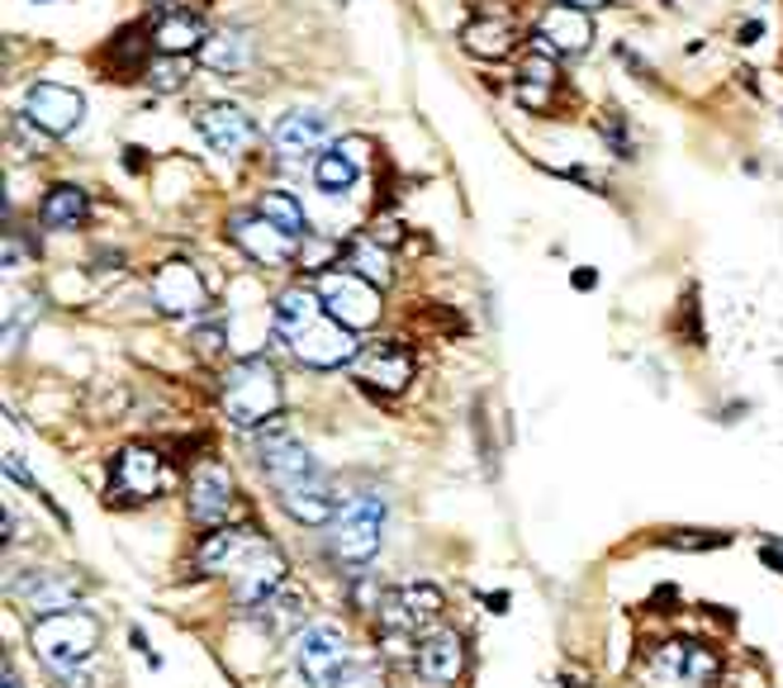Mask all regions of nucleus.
<instances>
[{"mask_svg": "<svg viewBox=\"0 0 783 688\" xmlns=\"http://www.w3.org/2000/svg\"><path fill=\"white\" fill-rule=\"evenodd\" d=\"M270 328H276V337L295 352V362H304L313 370L352 366L356 352H361L356 333L327 313V305L319 299L313 285H290V290H280L276 305H270Z\"/></svg>", "mask_w": 783, "mask_h": 688, "instance_id": "obj_1", "label": "nucleus"}, {"mask_svg": "<svg viewBox=\"0 0 783 688\" xmlns=\"http://www.w3.org/2000/svg\"><path fill=\"white\" fill-rule=\"evenodd\" d=\"M262 470H266V480L276 484L280 508L290 513L295 523H304V527L333 523L337 504H333V494H327V484H323V470H319L313 451L295 433H285V427H266L262 433Z\"/></svg>", "mask_w": 783, "mask_h": 688, "instance_id": "obj_2", "label": "nucleus"}, {"mask_svg": "<svg viewBox=\"0 0 783 688\" xmlns=\"http://www.w3.org/2000/svg\"><path fill=\"white\" fill-rule=\"evenodd\" d=\"M223 413L228 423L252 433V427H266L280 409V370L266 362V356H242V362L228 370L219 385Z\"/></svg>", "mask_w": 783, "mask_h": 688, "instance_id": "obj_3", "label": "nucleus"}, {"mask_svg": "<svg viewBox=\"0 0 783 688\" xmlns=\"http://www.w3.org/2000/svg\"><path fill=\"white\" fill-rule=\"evenodd\" d=\"M380 527H384V504L376 494L342 498L333 523H327V547L342 565H366L380 551Z\"/></svg>", "mask_w": 783, "mask_h": 688, "instance_id": "obj_4", "label": "nucleus"}, {"mask_svg": "<svg viewBox=\"0 0 783 688\" xmlns=\"http://www.w3.org/2000/svg\"><path fill=\"white\" fill-rule=\"evenodd\" d=\"M95 646H100V622L85 608H67V612H53V618L34 622V651L53 669H71L91 661Z\"/></svg>", "mask_w": 783, "mask_h": 688, "instance_id": "obj_5", "label": "nucleus"}, {"mask_svg": "<svg viewBox=\"0 0 783 688\" xmlns=\"http://www.w3.org/2000/svg\"><path fill=\"white\" fill-rule=\"evenodd\" d=\"M313 290H319L327 313H333L337 323H347L352 333H366V328L380 323V285L366 280L361 271H352V266L333 271L327 266L313 276Z\"/></svg>", "mask_w": 783, "mask_h": 688, "instance_id": "obj_6", "label": "nucleus"}, {"mask_svg": "<svg viewBox=\"0 0 783 688\" xmlns=\"http://www.w3.org/2000/svg\"><path fill=\"white\" fill-rule=\"evenodd\" d=\"M722 679L717 651L698 641H665L646 661V688H712Z\"/></svg>", "mask_w": 783, "mask_h": 688, "instance_id": "obj_7", "label": "nucleus"}, {"mask_svg": "<svg viewBox=\"0 0 783 688\" xmlns=\"http://www.w3.org/2000/svg\"><path fill=\"white\" fill-rule=\"evenodd\" d=\"M295 665L309 679V688H333L342 679V669L352 665L347 655V632L337 622H313L295 641Z\"/></svg>", "mask_w": 783, "mask_h": 688, "instance_id": "obj_8", "label": "nucleus"}, {"mask_svg": "<svg viewBox=\"0 0 783 688\" xmlns=\"http://www.w3.org/2000/svg\"><path fill=\"white\" fill-rule=\"evenodd\" d=\"M233 598L242 608H256L262 598H270L276 589H285V555L276 551V547H266L262 537H252L247 547L238 551V561H233Z\"/></svg>", "mask_w": 783, "mask_h": 688, "instance_id": "obj_9", "label": "nucleus"}, {"mask_svg": "<svg viewBox=\"0 0 783 688\" xmlns=\"http://www.w3.org/2000/svg\"><path fill=\"white\" fill-rule=\"evenodd\" d=\"M352 376L376 394H404L408 380H413V352L404 347V342H390V337L366 342L352 362Z\"/></svg>", "mask_w": 783, "mask_h": 688, "instance_id": "obj_10", "label": "nucleus"}, {"mask_svg": "<svg viewBox=\"0 0 783 688\" xmlns=\"http://www.w3.org/2000/svg\"><path fill=\"white\" fill-rule=\"evenodd\" d=\"M152 305L166 319H191V313H205L209 290L191 262H162L152 271Z\"/></svg>", "mask_w": 783, "mask_h": 688, "instance_id": "obj_11", "label": "nucleus"}, {"mask_svg": "<svg viewBox=\"0 0 783 688\" xmlns=\"http://www.w3.org/2000/svg\"><path fill=\"white\" fill-rule=\"evenodd\" d=\"M228 233H233L238 252H247L256 266H285L299 256V238L285 233L280 223H270L266 214H238Z\"/></svg>", "mask_w": 783, "mask_h": 688, "instance_id": "obj_12", "label": "nucleus"}, {"mask_svg": "<svg viewBox=\"0 0 783 688\" xmlns=\"http://www.w3.org/2000/svg\"><path fill=\"white\" fill-rule=\"evenodd\" d=\"M114 490L134 504H148V498L171 490V470L152 447H124L114 456Z\"/></svg>", "mask_w": 783, "mask_h": 688, "instance_id": "obj_13", "label": "nucleus"}, {"mask_svg": "<svg viewBox=\"0 0 783 688\" xmlns=\"http://www.w3.org/2000/svg\"><path fill=\"white\" fill-rule=\"evenodd\" d=\"M594 38V24H589V10H575L565 0L537 20V34H532V53H546V57H565V53H584Z\"/></svg>", "mask_w": 783, "mask_h": 688, "instance_id": "obj_14", "label": "nucleus"}, {"mask_svg": "<svg viewBox=\"0 0 783 688\" xmlns=\"http://www.w3.org/2000/svg\"><path fill=\"white\" fill-rule=\"evenodd\" d=\"M24 114L34 119L43 134H53V138H62L71 134V128L81 124V114H85V100L71 91V85H57V81H38L34 91L24 95Z\"/></svg>", "mask_w": 783, "mask_h": 688, "instance_id": "obj_15", "label": "nucleus"}, {"mask_svg": "<svg viewBox=\"0 0 783 688\" xmlns=\"http://www.w3.org/2000/svg\"><path fill=\"white\" fill-rule=\"evenodd\" d=\"M14 594H20V604L34 608L38 618H53V612L77 608L81 580L67 575V570H28V575L14 580Z\"/></svg>", "mask_w": 783, "mask_h": 688, "instance_id": "obj_16", "label": "nucleus"}, {"mask_svg": "<svg viewBox=\"0 0 783 688\" xmlns=\"http://www.w3.org/2000/svg\"><path fill=\"white\" fill-rule=\"evenodd\" d=\"M195 128H199V138H205L214 152H223V157L247 152V142H252V119L238 105H228V100L199 105L195 110Z\"/></svg>", "mask_w": 783, "mask_h": 688, "instance_id": "obj_17", "label": "nucleus"}, {"mask_svg": "<svg viewBox=\"0 0 783 688\" xmlns=\"http://www.w3.org/2000/svg\"><path fill=\"white\" fill-rule=\"evenodd\" d=\"M413 665H418V679L433 684V688H451L456 679H461L465 669V646L461 637L451 632V627H437L433 637L418 641V655H413Z\"/></svg>", "mask_w": 783, "mask_h": 688, "instance_id": "obj_18", "label": "nucleus"}, {"mask_svg": "<svg viewBox=\"0 0 783 688\" xmlns=\"http://www.w3.org/2000/svg\"><path fill=\"white\" fill-rule=\"evenodd\" d=\"M148 38H152V48H157V53H166V57H185V53H199V48H205L209 28H205V20H199L195 10L166 5V10L148 24Z\"/></svg>", "mask_w": 783, "mask_h": 688, "instance_id": "obj_19", "label": "nucleus"}, {"mask_svg": "<svg viewBox=\"0 0 783 688\" xmlns=\"http://www.w3.org/2000/svg\"><path fill=\"white\" fill-rule=\"evenodd\" d=\"M323 142H327V119L313 110H290L276 124V134H270V148H276L280 162H299V157L323 152Z\"/></svg>", "mask_w": 783, "mask_h": 688, "instance_id": "obj_20", "label": "nucleus"}, {"mask_svg": "<svg viewBox=\"0 0 783 688\" xmlns=\"http://www.w3.org/2000/svg\"><path fill=\"white\" fill-rule=\"evenodd\" d=\"M228 508H233V475H228V466L205 461V466L195 470V480H191V513H195V523L219 527L228 518Z\"/></svg>", "mask_w": 783, "mask_h": 688, "instance_id": "obj_21", "label": "nucleus"}, {"mask_svg": "<svg viewBox=\"0 0 783 688\" xmlns=\"http://www.w3.org/2000/svg\"><path fill=\"white\" fill-rule=\"evenodd\" d=\"M437 618H441V589H433V584H404V589L384 598V622L394 632H423Z\"/></svg>", "mask_w": 783, "mask_h": 688, "instance_id": "obj_22", "label": "nucleus"}, {"mask_svg": "<svg viewBox=\"0 0 783 688\" xmlns=\"http://www.w3.org/2000/svg\"><path fill=\"white\" fill-rule=\"evenodd\" d=\"M252 622L262 627L266 637H290V632H304L309 627V598L299 589H276L270 598H262V604L252 608Z\"/></svg>", "mask_w": 783, "mask_h": 688, "instance_id": "obj_23", "label": "nucleus"}, {"mask_svg": "<svg viewBox=\"0 0 783 688\" xmlns=\"http://www.w3.org/2000/svg\"><path fill=\"white\" fill-rule=\"evenodd\" d=\"M85 209H91V199H85L81 185H53L38 205V219H43V228H53V233H71V228L85 223Z\"/></svg>", "mask_w": 783, "mask_h": 688, "instance_id": "obj_24", "label": "nucleus"}, {"mask_svg": "<svg viewBox=\"0 0 783 688\" xmlns=\"http://www.w3.org/2000/svg\"><path fill=\"white\" fill-rule=\"evenodd\" d=\"M247 62H252V38L238 34V28H219V34H209L205 48H199V67H209V71H228V77H233V71Z\"/></svg>", "mask_w": 783, "mask_h": 688, "instance_id": "obj_25", "label": "nucleus"}, {"mask_svg": "<svg viewBox=\"0 0 783 688\" xmlns=\"http://www.w3.org/2000/svg\"><path fill=\"white\" fill-rule=\"evenodd\" d=\"M352 152H356L352 142H337L333 152H323L319 162H313V181H319V191H327V195L352 191L356 176H361V162H356Z\"/></svg>", "mask_w": 783, "mask_h": 688, "instance_id": "obj_26", "label": "nucleus"}, {"mask_svg": "<svg viewBox=\"0 0 783 688\" xmlns=\"http://www.w3.org/2000/svg\"><path fill=\"white\" fill-rule=\"evenodd\" d=\"M461 43L475 57H508L513 53V24L508 20H470L461 28Z\"/></svg>", "mask_w": 783, "mask_h": 688, "instance_id": "obj_27", "label": "nucleus"}, {"mask_svg": "<svg viewBox=\"0 0 783 688\" xmlns=\"http://www.w3.org/2000/svg\"><path fill=\"white\" fill-rule=\"evenodd\" d=\"M342 256H347V266H352V271H361L366 280H376V285L390 280V252H384L370 233L352 238V242H342Z\"/></svg>", "mask_w": 783, "mask_h": 688, "instance_id": "obj_28", "label": "nucleus"}, {"mask_svg": "<svg viewBox=\"0 0 783 688\" xmlns=\"http://www.w3.org/2000/svg\"><path fill=\"white\" fill-rule=\"evenodd\" d=\"M247 532H238V527H214L205 537V547H199V570H233L238 551L247 547Z\"/></svg>", "mask_w": 783, "mask_h": 688, "instance_id": "obj_29", "label": "nucleus"}, {"mask_svg": "<svg viewBox=\"0 0 783 688\" xmlns=\"http://www.w3.org/2000/svg\"><path fill=\"white\" fill-rule=\"evenodd\" d=\"M256 214H266L270 223H280L285 233L304 238V205L290 195V191H266L262 199H256Z\"/></svg>", "mask_w": 783, "mask_h": 688, "instance_id": "obj_30", "label": "nucleus"}, {"mask_svg": "<svg viewBox=\"0 0 783 688\" xmlns=\"http://www.w3.org/2000/svg\"><path fill=\"white\" fill-rule=\"evenodd\" d=\"M142 77H148V85L152 91H162V95H176V91H185V81H191V62H185V57H157V62H148V71H142Z\"/></svg>", "mask_w": 783, "mask_h": 688, "instance_id": "obj_31", "label": "nucleus"}, {"mask_svg": "<svg viewBox=\"0 0 783 688\" xmlns=\"http://www.w3.org/2000/svg\"><path fill=\"white\" fill-rule=\"evenodd\" d=\"M732 541V532H669L665 537V547H675V551H717Z\"/></svg>", "mask_w": 783, "mask_h": 688, "instance_id": "obj_32", "label": "nucleus"}, {"mask_svg": "<svg viewBox=\"0 0 783 688\" xmlns=\"http://www.w3.org/2000/svg\"><path fill=\"white\" fill-rule=\"evenodd\" d=\"M333 688H390L380 675V665H347L342 669V679Z\"/></svg>", "mask_w": 783, "mask_h": 688, "instance_id": "obj_33", "label": "nucleus"}, {"mask_svg": "<svg viewBox=\"0 0 783 688\" xmlns=\"http://www.w3.org/2000/svg\"><path fill=\"white\" fill-rule=\"evenodd\" d=\"M34 313H38V309H34V299H28V295L14 299V323L5 319V347H20V337H24V328L34 323Z\"/></svg>", "mask_w": 783, "mask_h": 688, "instance_id": "obj_34", "label": "nucleus"}, {"mask_svg": "<svg viewBox=\"0 0 783 688\" xmlns=\"http://www.w3.org/2000/svg\"><path fill=\"white\" fill-rule=\"evenodd\" d=\"M195 347L219 352V347H223V323H199V328H195Z\"/></svg>", "mask_w": 783, "mask_h": 688, "instance_id": "obj_35", "label": "nucleus"}, {"mask_svg": "<svg viewBox=\"0 0 783 688\" xmlns=\"http://www.w3.org/2000/svg\"><path fill=\"white\" fill-rule=\"evenodd\" d=\"M760 561L783 575V541H760Z\"/></svg>", "mask_w": 783, "mask_h": 688, "instance_id": "obj_36", "label": "nucleus"}, {"mask_svg": "<svg viewBox=\"0 0 783 688\" xmlns=\"http://www.w3.org/2000/svg\"><path fill=\"white\" fill-rule=\"evenodd\" d=\"M760 34H764V24L760 20H746V24L736 28V43H746V48H750V43H760Z\"/></svg>", "mask_w": 783, "mask_h": 688, "instance_id": "obj_37", "label": "nucleus"}, {"mask_svg": "<svg viewBox=\"0 0 783 688\" xmlns=\"http://www.w3.org/2000/svg\"><path fill=\"white\" fill-rule=\"evenodd\" d=\"M569 285H575V290H594V285H598V271H589V266H575V271H569Z\"/></svg>", "mask_w": 783, "mask_h": 688, "instance_id": "obj_38", "label": "nucleus"}, {"mask_svg": "<svg viewBox=\"0 0 783 688\" xmlns=\"http://www.w3.org/2000/svg\"><path fill=\"white\" fill-rule=\"evenodd\" d=\"M484 604H490V612H508V604H513V598H508V594H490V598H484Z\"/></svg>", "mask_w": 783, "mask_h": 688, "instance_id": "obj_39", "label": "nucleus"}, {"mask_svg": "<svg viewBox=\"0 0 783 688\" xmlns=\"http://www.w3.org/2000/svg\"><path fill=\"white\" fill-rule=\"evenodd\" d=\"M565 5H575V10H603L608 0H565Z\"/></svg>", "mask_w": 783, "mask_h": 688, "instance_id": "obj_40", "label": "nucleus"}, {"mask_svg": "<svg viewBox=\"0 0 783 688\" xmlns=\"http://www.w3.org/2000/svg\"><path fill=\"white\" fill-rule=\"evenodd\" d=\"M124 152H128V167L142 171V148H124Z\"/></svg>", "mask_w": 783, "mask_h": 688, "instance_id": "obj_41", "label": "nucleus"}, {"mask_svg": "<svg viewBox=\"0 0 783 688\" xmlns=\"http://www.w3.org/2000/svg\"><path fill=\"white\" fill-rule=\"evenodd\" d=\"M0 688H20V684H14V679H10V675H5V684H0Z\"/></svg>", "mask_w": 783, "mask_h": 688, "instance_id": "obj_42", "label": "nucleus"}, {"mask_svg": "<svg viewBox=\"0 0 783 688\" xmlns=\"http://www.w3.org/2000/svg\"><path fill=\"white\" fill-rule=\"evenodd\" d=\"M665 5H675V0H665Z\"/></svg>", "mask_w": 783, "mask_h": 688, "instance_id": "obj_43", "label": "nucleus"}, {"mask_svg": "<svg viewBox=\"0 0 783 688\" xmlns=\"http://www.w3.org/2000/svg\"><path fill=\"white\" fill-rule=\"evenodd\" d=\"M779 119H783V114H779Z\"/></svg>", "mask_w": 783, "mask_h": 688, "instance_id": "obj_44", "label": "nucleus"}]
</instances>
